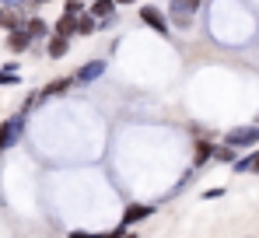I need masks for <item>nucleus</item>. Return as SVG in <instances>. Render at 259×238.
Returning a JSON list of instances; mask_svg holds the SVG:
<instances>
[{"label":"nucleus","mask_w":259,"mask_h":238,"mask_svg":"<svg viewBox=\"0 0 259 238\" xmlns=\"http://www.w3.org/2000/svg\"><path fill=\"white\" fill-rule=\"evenodd\" d=\"M126 235V228L119 224V228H112V231H105V235H91V231H70L67 238H123Z\"/></svg>","instance_id":"obj_18"},{"label":"nucleus","mask_w":259,"mask_h":238,"mask_svg":"<svg viewBox=\"0 0 259 238\" xmlns=\"http://www.w3.org/2000/svg\"><path fill=\"white\" fill-rule=\"evenodd\" d=\"M140 21H144V25H151V32H158V35H168V18H165L158 7L144 4V7H140Z\"/></svg>","instance_id":"obj_4"},{"label":"nucleus","mask_w":259,"mask_h":238,"mask_svg":"<svg viewBox=\"0 0 259 238\" xmlns=\"http://www.w3.org/2000/svg\"><path fill=\"white\" fill-rule=\"evenodd\" d=\"M0 151H4V144H0Z\"/></svg>","instance_id":"obj_24"},{"label":"nucleus","mask_w":259,"mask_h":238,"mask_svg":"<svg viewBox=\"0 0 259 238\" xmlns=\"http://www.w3.org/2000/svg\"><path fill=\"white\" fill-rule=\"evenodd\" d=\"M151 214H154V207H151V203H130L126 210H123V221H119V224L130 228V224H137V221H147Z\"/></svg>","instance_id":"obj_6"},{"label":"nucleus","mask_w":259,"mask_h":238,"mask_svg":"<svg viewBox=\"0 0 259 238\" xmlns=\"http://www.w3.org/2000/svg\"><path fill=\"white\" fill-rule=\"evenodd\" d=\"M25 28H28V35H32V39H49V35H53L42 18H28V21H25Z\"/></svg>","instance_id":"obj_16"},{"label":"nucleus","mask_w":259,"mask_h":238,"mask_svg":"<svg viewBox=\"0 0 259 238\" xmlns=\"http://www.w3.org/2000/svg\"><path fill=\"white\" fill-rule=\"evenodd\" d=\"M214 158L224 161V165H235V161H238V147H231V144H217Z\"/></svg>","instance_id":"obj_17"},{"label":"nucleus","mask_w":259,"mask_h":238,"mask_svg":"<svg viewBox=\"0 0 259 238\" xmlns=\"http://www.w3.org/2000/svg\"><path fill=\"white\" fill-rule=\"evenodd\" d=\"M0 4H25V0H0Z\"/></svg>","instance_id":"obj_21"},{"label":"nucleus","mask_w":259,"mask_h":238,"mask_svg":"<svg viewBox=\"0 0 259 238\" xmlns=\"http://www.w3.org/2000/svg\"><path fill=\"white\" fill-rule=\"evenodd\" d=\"M116 4H137V0H116Z\"/></svg>","instance_id":"obj_22"},{"label":"nucleus","mask_w":259,"mask_h":238,"mask_svg":"<svg viewBox=\"0 0 259 238\" xmlns=\"http://www.w3.org/2000/svg\"><path fill=\"white\" fill-rule=\"evenodd\" d=\"M25 25V18H21V4H4L0 7V28H21Z\"/></svg>","instance_id":"obj_7"},{"label":"nucleus","mask_w":259,"mask_h":238,"mask_svg":"<svg viewBox=\"0 0 259 238\" xmlns=\"http://www.w3.org/2000/svg\"><path fill=\"white\" fill-rule=\"evenodd\" d=\"M214 151H217V144H210V140H196V147H193V165H207V161L214 158Z\"/></svg>","instance_id":"obj_10"},{"label":"nucleus","mask_w":259,"mask_h":238,"mask_svg":"<svg viewBox=\"0 0 259 238\" xmlns=\"http://www.w3.org/2000/svg\"><path fill=\"white\" fill-rule=\"evenodd\" d=\"M116 0H95V4H88V11L98 18V21H105V18H116Z\"/></svg>","instance_id":"obj_11"},{"label":"nucleus","mask_w":259,"mask_h":238,"mask_svg":"<svg viewBox=\"0 0 259 238\" xmlns=\"http://www.w3.org/2000/svg\"><path fill=\"white\" fill-rule=\"evenodd\" d=\"M102 25H98V18L91 14V11H84V14H77V35H95Z\"/></svg>","instance_id":"obj_13"},{"label":"nucleus","mask_w":259,"mask_h":238,"mask_svg":"<svg viewBox=\"0 0 259 238\" xmlns=\"http://www.w3.org/2000/svg\"><path fill=\"white\" fill-rule=\"evenodd\" d=\"M32 42H35V39H32L28 28L21 25V28H11V35H7V49H11V53H25Z\"/></svg>","instance_id":"obj_8"},{"label":"nucleus","mask_w":259,"mask_h":238,"mask_svg":"<svg viewBox=\"0 0 259 238\" xmlns=\"http://www.w3.org/2000/svg\"><path fill=\"white\" fill-rule=\"evenodd\" d=\"M105 74V60H91L84 67H77V74H74V84H91V81H98Z\"/></svg>","instance_id":"obj_5"},{"label":"nucleus","mask_w":259,"mask_h":238,"mask_svg":"<svg viewBox=\"0 0 259 238\" xmlns=\"http://www.w3.org/2000/svg\"><path fill=\"white\" fill-rule=\"evenodd\" d=\"M35 4H49V0H35Z\"/></svg>","instance_id":"obj_23"},{"label":"nucleus","mask_w":259,"mask_h":238,"mask_svg":"<svg viewBox=\"0 0 259 238\" xmlns=\"http://www.w3.org/2000/svg\"><path fill=\"white\" fill-rule=\"evenodd\" d=\"M53 32H56V35H67V39H70V35H77V14H63V18L56 21V28H53Z\"/></svg>","instance_id":"obj_14"},{"label":"nucleus","mask_w":259,"mask_h":238,"mask_svg":"<svg viewBox=\"0 0 259 238\" xmlns=\"http://www.w3.org/2000/svg\"><path fill=\"white\" fill-rule=\"evenodd\" d=\"M235 172H238V175H252V172H256V175H259V151L245 154V158H238V161H235Z\"/></svg>","instance_id":"obj_12"},{"label":"nucleus","mask_w":259,"mask_h":238,"mask_svg":"<svg viewBox=\"0 0 259 238\" xmlns=\"http://www.w3.org/2000/svg\"><path fill=\"white\" fill-rule=\"evenodd\" d=\"M21 130H25V112L11 116L4 126H0V144H4V147H14V144H18V137H21Z\"/></svg>","instance_id":"obj_2"},{"label":"nucleus","mask_w":259,"mask_h":238,"mask_svg":"<svg viewBox=\"0 0 259 238\" xmlns=\"http://www.w3.org/2000/svg\"><path fill=\"white\" fill-rule=\"evenodd\" d=\"M168 4H172V21L182 25V28H186V25L193 21V14L200 11V0H168Z\"/></svg>","instance_id":"obj_3"},{"label":"nucleus","mask_w":259,"mask_h":238,"mask_svg":"<svg viewBox=\"0 0 259 238\" xmlns=\"http://www.w3.org/2000/svg\"><path fill=\"white\" fill-rule=\"evenodd\" d=\"M74 84V77H60V81H49L42 91H39V98H53V95H63L67 88Z\"/></svg>","instance_id":"obj_15"},{"label":"nucleus","mask_w":259,"mask_h":238,"mask_svg":"<svg viewBox=\"0 0 259 238\" xmlns=\"http://www.w3.org/2000/svg\"><path fill=\"white\" fill-rule=\"evenodd\" d=\"M18 67H4V70H0V88H4V84H18Z\"/></svg>","instance_id":"obj_19"},{"label":"nucleus","mask_w":259,"mask_h":238,"mask_svg":"<svg viewBox=\"0 0 259 238\" xmlns=\"http://www.w3.org/2000/svg\"><path fill=\"white\" fill-rule=\"evenodd\" d=\"M63 14H84V0H67L63 4Z\"/></svg>","instance_id":"obj_20"},{"label":"nucleus","mask_w":259,"mask_h":238,"mask_svg":"<svg viewBox=\"0 0 259 238\" xmlns=\"http://www.w3.org/2000/svg\"><path fill=\"white\" fill-rule=\"evenodd\" d=\"M224 144H231V147H256L259 144V123L228 130V133H224Z\"/></svg>","instance_id":"obj_1"},{"label":"nucleus","mask_w":259,"mask_h":238,"mask_svg":"<svg viewBox=\"0 0 259 238\" xmlns=\"http://www.w3.org/2000/svg\"><path fill=\"white\" fill-rule=\"evenodd\" d=\"M67 49H70V39L67 35H49V42H46V53L53 56V60H60V56H67Z\"/></svg>","instance_id":"obj_9"}]
</instances>
